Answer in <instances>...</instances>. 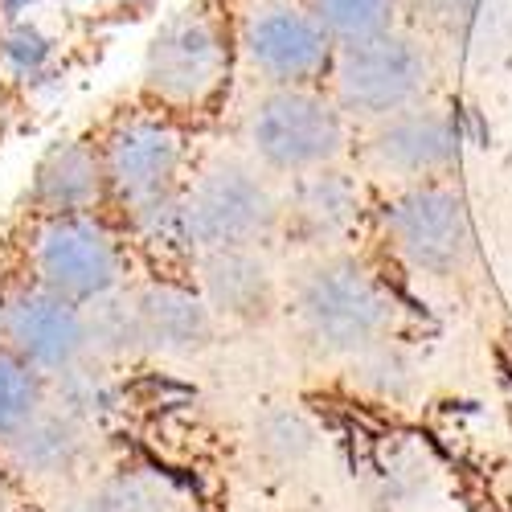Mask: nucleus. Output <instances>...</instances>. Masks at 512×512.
I'll return each mask as SVG.
<instances>
[{
	"label": "nucleus",
	"mask_w": 512,
	"mask_h": 512,
	"mask_svg": "<svg viewBox=\"0 0 512 512\" xmlns=\"http://www.w3.org/2000/svg\"><path fill=\"white\" fill-rule=\"evenodd\" d=\"M238 29L209 0L168 17L144 50L140 87L164 111H205L230 87Z\"/></svg>",
	"instance_id": "obj_1"
},
{
	"label": "nucleus",
	"mask_w": 512,
	"mask_h": 512,
	"mask_svg": "<svg viewBox=\"0 0 512 512\" xmlns=\"http://www.w3.org/2000/svg\"><path fill=\"white\" fill-rule=\"evenodd\" d=\"M283 222V201L250 164L218 160L181 185L177 246L205 254L226 246H259Z\"/></svg>",
	"instance_id": "obj_2"
},
{
	"label": "nucleus",
	"mask_w": 512,
	"mask_h": 512,
	"mask_svg": "<svg viewBox=\"0 0 512 512\" xmlns=\"http://www.w3.org/2000/svg\"><path fill=\"white\" fill-rule=\"evenodd\" d=\"M300 332L328 357H365L386 345L394 300L361 263L324 259L295 287Z\"/></svg>",
	"instance_id": "obj_3"
},
{
	"label": "nucleus",
	"mask_w": 512,
	"mask_h": 512,
	"mask_svg": "<svg viewBox=\"0 0 512 512\" xmlns=\"http://www.w3.org/2000/svg\"><path fill=\"white\" fill-rule=\"evenodd\" d=\"M349 115L316 87H267L246 115V144L259 168L304 177L340 160L349 144Z\"/></svg>",
	"instance_id": "obj_4"
},
{
	"label": "nucleus",
	"mask_w": 512,
	"mask_h": 512,
	"mask_svg": "<svg viewBox=\"0 0 512 512\" xmlns=\"http://www.w3.org/2000/svg\"><path fill=\"white\" fill-rule=\"evenodd\" d=\"M29 279L74 304H95L123 287L127 254L99 213H37L25 242Z\"/></svg>",
	"instance_id": "obj_5"
},
{
	"label": "nucleus",
	"mask_w": 512,
	"mask_h": 512,
	"mask_svg": "<svg viewBox=\"0 0 512 512\" xmlns=\"http://www.w3.org/2000/svg\"><path fill=\"white\" fill-rule=\"evenodd\" d=\"M234 29L242 62L267 87H316L332 74L336 46L308 0H254Z\"/></svg>",
	"instance_id": "obj_6"
},
{
	"label": "nucleus",
	"mask_w": 512,
	"mask_h": 512,
	"mask_svg": "<svg viewBox=\"0 0 512 512\" xmlns=\"http://www.w3.org/2000/svg\"><path fill=\"white\" fill-rule=\"evenodd\" d=\"M426 82H431V58L414 37L402 33H381L361 46H345L332 62V99L345 115L369 123L418 107Z\"/></svg>",
	"instance_id": "obj_7"
},
{
	"label": "nucleus",
	"mask_w": 512,
	"mask_h": 512,
	"mask_svg": "<svg viewBox=\"0 0 512 512\" xmlns=\"http://www.w3.org/2000/svg\"><path fill=\"white\" fill-rule=\"evenodd\" d=\"M103 164L111 197L132 213L140 205H152L168 193H177L185 181L189 144L173 111H132L111 123L103 136Z\"/></svg>",
	"instance_id": "obj_8"
},
{
	"label": "nucleus",
	"mask_w": 512,
	"mask_h": 512,
	"mask_svg": "<svg viewBox=\"0 0 512 512\" xmlns=\"http://www.w3.org/2000/svg\"><path fill=\"white\" fill-rule=\"evenodd\" d=\"M398 254L422 275H459L476 254V230L467 201L439 181H414L386 213Z\"/></svg>",
	"instance_id": "obj_9"
},
{
	"label": "nucleus",
	"mask_w": 512,
	"mask_h": 512,
	"mask_svg": "<svg viewBox=\"0 0 512 512\" xmlns=\"http://www.w3.org/2000/svg\"><path fill=\"white\" fill-rule=\"evenodd\" d=\"M0 340L54 381L91 357L87 304H74L41 283L9 287L0 291Z\"/></svg>",
	"instance_id": "obj_10"
},
{
	"label": "nucleus",
	"mask_w": 512,
	"mask_h": 512,
	"mask_svg": "<svg viewBox=\"0 0 512 512\" xmlns=\"http://www.w3.org/2000/svg\"><path fill=\"white\" fill-rule=\"evenodd\" d=\"M459 136L455 123L431 107H406L377 123L369 136V160L381 173H394L406 181H435L455 164Z\"/></svg>",
	"instance_id": "obj_11"
},
{
	"label": "nucleus",
	"mask_w": 512,
	"mask_h": 512,
	"mask_svg": "<svg viewBox=\"0 0 512 512\" xmlns=\"http://www.w3.org/2000/svg\"><path fill=\"white\" fill-rule=\"evenodd\" d=\"M197 291L218 320L263 324L275 312V275L259 246H226L197 254Z\"/></svg>",
	"instance_id": "obj_12"
},
{
	"label": "nucleus",
	"mask_w": 512,
	"mask_h": 512,
	"mask_svg": "<svg viewBox=\"0 0 512 512\" xmlns=\"http://www.w3.org/2000/svg\"><path fill=\"white\" fill-rule=\"evenodd\" d=\"M140 328H144V353L152 357H197L209 349L218 316L205 304L197 287L181 283H144L136 291Z\"/></svg>",
	"instance_id": "obj_13"
},
{
	"label": "nucleus",
	"mask_w": 512,
	"mask_h": 512,
	"mask_svg": "<svg viewBox=\"0 0 512 512\" xmlns=\"http://www.w3.org/2000/svg\"><path fill=\"white\" fill-rule=\"evenodd\" d=\"M107 197L103 148L91 140H58L29 177V205L37 213H91Z\"/></svg>",
	"instance_id": "obj_14"
},
{
	"label": "nucleus",
	"mask_w": 512,
	"mask_h": 512,
	"mask_svg": "<svg viewBox=\"0 0 512 512\" xmlns=\"http://www.w3.org/2000/svg\"><path fill=\"white\" fill-rule=\"evenodd\" d=\"M87 451H91V422L74 418L58 402H46V410L29 418L5 443V459L25 480H37V484H50V480L78 472Z\"/></svg>",
	"instance_id": "obj_15"
},
{
	"label": "nucleus",
	"mask_w": 512,
	"mask_h": 512,
	"mask_svg": "<svg viewBox=\"0 0 512 512\" xmlns=\"http://www.w3.org/2000/svg\"><path fill=\"white\" fill-rule=\"evenodd\" d=\"M361 185L340 173L336 164L316 168V173L295 177L287 205H283V218L291 222V230L324 246V242H340L357 222H361Z\"/></svg>",
	"instance_id": "obj_16"
},
{
	"label": "nucleus",
	"mask_w": 512,
	"mask_h": 512,
	"mask_svg": "<svg viewBox=\"0 0 512 512\" xmlns=\"http://www.w3.org/2000/svg\"><path fill=\"white\" fill-rule=\"evenodd\" d=\"M87 340L95 361H127L144 353V328H140V304L136 291H111L103 300L87 304Z\"/></svg>",
	"instance_id": "obj_17"
},
{
	"label": "nucleus",
	"mask_w": 512,
	"mask_h": 512,
	"mask_svg": "<svg viewBox=\"0 0 512 512\" xmlns=\"http://www.w3.org/2000/svg\"><path fill=\"white\" fill-rule=\"evenodd\" d=\"M50 402V377L0 340V447Z\"/></svg>",
	"instance_id": "obj_18"
},
{
	"label": "nucleus",
	"mask_w": 512,
	"mask_h": 512,
	"mask_svg": "<svg viewBox=\"0 0 512 512\" xmlns=\"http://www.w3.org/2000/svg\"><path fill=\"white\" fill-rule=\"evenodd\" d=\"M308 9L316 13L336 50L394 33L398 21V0H308Z\"/></svg>",
	"instance_id": "obj_19"
},
{
	"label": "nucleus",
	"mask_w": 512,
	"mask_h": 512,
	"mask_svg": "<svg viewBox=\"0 0 512 512\" xmlns=\"http://www.w3.org/2000/svg\"><path fill=\"white\" fill-rule=\"evenodd\" d=\"M54 390H58L62 410H70L74 418L91 422V426H95V418H103L115 406V381L107 373V361H95V357H87L62 377H54Z\"/></svg>",
	"instance_id": "obj_20"
},
{
	"label": "nucleus",
	"mask_w": 512,
	"mask_h": 512,
	"mask_svg": "<svg viewBox=\"0 0 512 512\" xmlns=\"http://www.w3.org/2000/svg\"><path fill=\"white\" fill-rule=\"evenodd\" d=\"M0 512H13V496H9L5 484H0Z\"/></svg>",
	"instance_id": "obj_21"
}]
</instances>
